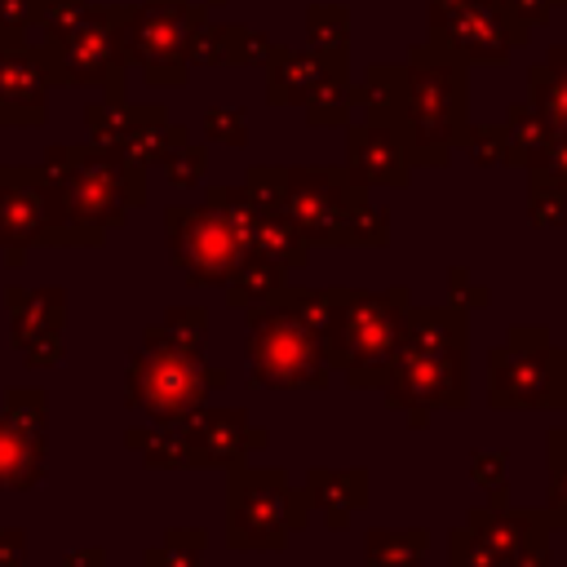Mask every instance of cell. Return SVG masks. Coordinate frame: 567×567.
I'll use <instances>...</instances> for the list:
<instances>
[{
  "instance_id": "6da1fadb",
  "label": "cell",
  "mask_w": 567,
  "mask_h": 567,
  "mask_svg": "<svg viewBox=\"0 0 567 567\" xmlns=\"http://www.w3.org/2000/svg\"><path fill=\"white\" fill-rule=\"evenodd\" d=\"M465 346H470V310L443 301V306H408L390 368L381 381L385 408H447L461 412L470 403V372H465Z\"/></svg>"
},
{
  "instance_id": "7a4b0ae2",
  "label": "cell",
  "mask_w": 567,
  "mask_h": 567,
  "mask_svg": "<svg viewBox=\"0 0 567 567\" xmlns=\"http://www.w3.org/2000/svg\"><path fill=\"white\" fill-rule=\"evenodd\" d=\"M470 124V84L465 62L439 44H412L403 62V120L399 137L408 146L412 168H443L461 146Z\"/></svg>"
},
{
  "instance_id": "3957f363",
  "label": "cell",
  "mask_w": 567,
  "mask_h": 567,
  "mask_svg": "<svg viewBox=\"0 0 567 567\" xmlns=\"http://www.w3.org/2000/svg\"><path fill=\"white\" fill-rule=\"evenodd\" d=\"M44 173L58 190L62 213L97 244L106 239V230L124 226L133 208L146 204V168L120 155L115 146H58L49 151Z\"/></svg>"
},
{
  "instance_id": "277c9868",
  "label": "cell",
  "mask_w": 567,
  "mask_h": 567,
  "mask_svg": "<svg viewBox=\"0 0 567 567\" xmlns=\"http://www.w3.org/2000/svg\"><path fill=\"white\" fill-rule=\"evenodd\" d=\"M408 306H412V292L403 284L385 288V292L341 288L337 319L323 337V359L332 372H341V381L350 390H381Z\"/></svg>"
},
{
  "instance_id": "5b68a950",
  "label": "cell",
  "mask_w": 567,
  "mask_h": 567,
  "mask_svg": "<svg viewBox=\"0 0 567 567\" xmlns=\"http://www.w3.org/2000/svg\"><path fill=\"white\" fill-rule=\"evenodd\" d=\"M310 523V501L301 487L288 483L279 465H230L226 478V545L279 554L292 532Z\"/></svg>"
},
{
  "instance_id": "8992f818",
  "label": "cell",
  "mask_w": 567,
  "mask_h": 567,
  "mask_svg": "<svg viewBox=\"0 0 567 567\" xmlns=\"http://www.w3.org/2000/svg\"><path fill=\"white\" fill-rule=\"evenodd\" d=\"M487 403L496 412L567 408V350L554 346L545 323H514L487 350Z\"/></svg>"
},
{
  "instance_id": "52a82bcc",
  "label": "cell",
  "mask_w": 567,
  "mask_h": 567,
  "mask_svg": "<svg viewBox=\"0 0 567 567\" xmlns=\"http://www.w3.org/2000/svg\"><path fill=\"white\" fill-rule=\"evenodd\" d=\"M244 363H248V377L270 390H323L332 381L323 341L275 297L261 306H248Z\"/></svg>"
},
{
  "instance_id": "ba28073f",
  "label": "cell",
  "mask_w": 567,
  "mask_h": 567,
  "mask_svg": "<svg viewBox=\"0 0 567 567\" xmlns=\"http://www.w3.org/2000/svg\"><path fill=\"white\" fill-rule=\"evenodd\" d=\"M226 381L230 372L213 368L204 350L142 346L128 359V408H137L151 425H182L208 403V390H221Z\"/></svg>"
},
{
  "instance_id": "9c48e42d",
  "label": "cell",
  "mask_w": 567,
  "mask_h": 567,
  "mask_svg": "<svg viewBox=\"0 0 567 567\" xmlns=\"http://www.w3.org/2000/svg\"><path fill=\"white\" fill-rule=\"evenodd\" d=\"M368 199L346 164H288L284 168V217L315 248H350V217Z\"/></svg>"
},
{
  "instance_id": "30bf717a",
  "label": "cell",
  "mask_w": 567,
  "mask_h": 567,
  "mask_svg": "<svg viewBox=\"0 0 567 567\" xmlns=\"http://www.w3.org/2000/svg\"><path fill=\"white\" fill-rule=\"evenodd\" d=\"M31 244L89 248L97 239L62 213L58 190H53L44 168H0V248H4V261H22V252Z\"/></svg>"
},
{
  "instance_id": "8fae6325",
  "label": "cell",
  "mask_w": 567,
  "mask_h": 567,
  "mask_svg": "<svg viewBox=\"0 0 567 567\" xmlns=\"http://www.w3.org/2000/svg\"><path fill=\"white\" fill-rule=\"evenodd\" d=\"M133 9H84L66 13L53 35V75L58 80H97V84H120V66L128 58L124 31H128Z\"/></svg>"
},
{
  "instance_id": "7c38bea8",
  "label": "cell",
  "mask_w": 567,
  "mask_h": 567,
  "mask_svg": "<svg viewBox=\"0 0 567 567\" xmlns=\"http://www.w3.org/2000/svg\"><path fill=\"white\" fill-rule=\"evenodd\" d=\"M164 230H168V261L186 275V284L226 288V279L235 275V266L244 257V244L235 239V230L226 226V217L217 208L173 204L164 213Z\"/></svg>"
},
{
  "instance_id": "4fadbf2b",
  "label": "cell",
  "mask_w": 567,
  "mask_h": 567,
  "mask_svg": "<svg viewBox=\"0 0 567 567\" xmlns=\"http://www.w3.org/2000/svg\"><path fill=\"white\" fill-rule=\"evenodd\" d=\"M532 31L505 18L492 0H430V40L447 44L465 66H501Z\"/></svg>"
},
{
  "instance_id": "5bb4252c",
  "label": "cell",
  "mask_w": 567,
  "mask_h": 567,
  "mask_svg": "<svg viewBox=\"0 0 567 567\" xmlns=\"http://www.w3.org/2000/svg\"><path fill=\"white\" fill-rule=\"evenodd\" d=\"M204 22L199 4L186 0H146V9L128 13L124 49L146 66L151 84H182L186 80V44Z\"/></svg>"
},
{
  "instance_id": "9a60e30c",
  "label": "cell",
  "mask_w": 567,
  "mask_h": 567,
  "mask_svg": "<svg viewBox=\"0 0 567 567\" xmlns=\"http://www.w3.org/2000/svg\"><path fill=\"white\" fill-rule=\"evenodd\" d=\"M44 390L13 385L0 408V492H27L49 474L44 447Z\"/></svg>"
},
{
  "instance_id": "2e32d148",
  "label": "cell",
  "mask_w": 567,
  "mask_h": 567,
  "mask_svg": "<svg viewBox=\"0 0 567 567\" xmlns=\"http://www.w3.org/2000/svg\"><path fill=\"white\" fill-rule=\"evenodd\" d=\"M465 527H474L492 549H501L509 567H549V536L567 527V509L474 505L465 509Z\"/></svg>"
},
{
  "instance_id": "e0dca14e",
  "label": "cell",
  "mask_w": 567,
  "mask_h": 567,
  "mask_svg": "<svg viewBox=\"0 0 567 567\" xmlns=\"http://www.w3.org/2000/svg\"><path fill=\"white\" fill-rule=\"evenodd\" d=\"M182 439H186L190 470H213V465L230 470L248 461V452L270 447V434L252 425L244 408H208V403L182 421Z\"/></svg>"
},
{
  "instance_id": "ac0fdd59",
  "label": "cell",
  "mask_w": 567,
  "mask_h": 567,
  "mask_svg": "<svg viewBox=\"0 0 567 567\" xmlns=\"http://www.w3.org/2000/svg\"><path fill=\"white\" fill-rule=\"evenodd\" d=\"M346 173L359 186L403 190L412 182V159H408L399 128H390L381 120H359V124L346 120Z\"/></svg>"
},
{
  "instance_id": "d6986e66",
  "label": "cell",
  "mask_w": 567,
  "mask_h": 567,
  "mask_svg": "<svg viewBox=\"0 0 567 567\" xmlns=\"http://www.w3.org/2000/svg\"><path fill=\"white\" fill-rule=\"evenodd\" d=\"M328 71H346V49L323 53V49H275L270 44V53H266V102L270 106H301Z\"/></svg>"
},
{
  "instance_id": "ffe728a7",
  "label": "cell",
  "mask_w": 567,
  "mask_h": 567,
  "mask_svg": "<svg viewBox=\"0 0 567 567\" xmlns=\"http://www.w3.org/2000/svg\"><path fill=\"white\" fill-rule=\"evenodd\" d=\"M368 483H372V474L363 465H346V470L310 465L301 492H306L310 509H319V518H323L328 532H346L350 518L368 505Z\"/></svg>"
},
{
  "instance_id": "44dd1931",
  "label": "cell",
  "mask_w": 567,
  "mask_h": 567,
  "mask_svg": "<svg viewBox=\"0 0 567 567\" xmlns=\"http://www.w3.org/2000/svg\"><path fill=\"white\" fill-rule=\"evenodd\" d=\"M44 120V71L22 49H0V124Z\"/></svg>"
},
{
  "instance_id": "7402d4cb",
  "label": "cell",
  "mask_w": 567,
  "mask_h": 567,
  "mask_svg": "<svg viewBox=\"0 0 567 567\" xmlns=\"http://www.w3.org/2000/svg\"><path fill=\"white\" fill-rule=\"evenodd\" d=\"M9 332L13 346H27L35 337H58L66 323V292L62 288H9Z\"/></svg>"
},
{
  "instance_id": "603a6c76",
  "label": "cell",
  "mask_w": 567,
  "mask_h": 567,
  "mask_svg": "<svg viewBox=\"0 0 567 567\" xmlns=\"http://www.w3.org/2000/svg\"><path fill=\"white\" fill-rule=\"evenodd\" d=\"M244 252L270 257L284 270H301L310 261V244L297 235V226L279 208H257V221H252V235H248V248Z\"/></svg>"
},
{
  "instance_id": "cb8c5ba5",
  "label": "cell",
  "mask_w": 567,
  "mask_h": 567,
  "mask_svg": "<svg viewBox=\"0 0 567 567\" xmlns=\"http://www.w3.org/2000/svg\"><path fill=\"white\" fill-rule=\"evenodd\" d=\"M505 164L514 168H540L545 164V151H549V124L527 106V102H514L505 111Z\"/></svg>"
},
{
  "instance_id": "d4e9b609",
  "label": "cell",
  "mask_w": 567,
  "mask_h": 567,
  "mask_svg": "<svg viewBox=\"0 0 567 567\" xmlns=\"http://www.w3.org/2000/svg\"><path fill=\"white\" fill-rule=\"evenodd\" d=\"M288 284V270L270 257H257V252H244L235 275L226 279V306L230 310H248V306H261L270 301L279 288Z\"/></svg>"
},
{
  "instance_id": "484cf974",
  "label": "cell",
  "mask_w": 567,
  "mask_h": 567,
  "mask_svg": "<svg viewBox=\"0 0 567 567\" xmlns=\"http://www.w3.org/2000/svg\"><path fill=\"white\" fill-rule=\"evenodd\" d=\"M425 554H430L425 527H372L363 540L368 567H421Z\"/></svg>"
},
{
  "instance_id": "4316f807",
  "label": "cell",
  "mask_w": 567,
  "mask_h": 567,
  "mask_svg": "<svg viewBox=\"0 0 567 567\" xmlns=\"http://www.w3.org/2000/svg\"><path fill=\"white\" fill-rule=\"evenodd\" d=\"M208 310L204 306H168L159 323L142 332V346H177V350H204Z\"/></svg>"
},
{
  "instance_id": "83f0119b",
  "label": "cell",
  "mask_w": 567,
  "mask_h": 567,
  "mask_svg": "<svg viewBox=\"0 0 567 567\" xmlns=\"http://www.w3.org/2000/svg\"><path fill=\"white\" fill-rule=\"evenodd\" d=\"M124 443H128L133 452H142V465H151V470H190L182 425H146V430H128Z\"/></svg>"
},
{
  "instance_id": "f1b7e54d",
  "label": "cell",
  "mask_w": 567,
  "mask_h": 567,
  "mask_svg": "<svg viewBox=\"0 0 567 567\" xmlns=\"http://www.w3.org/2000/svg\"><path fill=\"white\" fill-rule=\"evenodd\" d=\"M354 84H350V75L346 71H328L319 84H315V93L301 102L306 106V124L310 128H337V124H346L350 120V106H354V93H350Z\"/></svg>"
},
{
  "instance_id": "f546056e",
  "label": "cell",
  "mask_w": 567,
  "mask_h": 567,
  "mask_svg": "<svg viewBox=\"0 0 567 567\" xmlns=\"http://www.w3.org/2000/svg\"><path fill=\"white\" fill-rule=\"evenodd\" d=\"M527 221L540 230L567 226V186L545 168H527Z\"/></svg>"
},
{
  "instance_id": "4dcf8cb0",
  "label": "cell",
  "mask_w": 567,
  "mask_h": 567,
  "mask_svg": "<svg viewBox=\"0 0 567 567\" xmlns=\"http://www.w3.org/2000/svg\"><path fill=\"white\" fill-rule=\"evenodd\" d=\"M527 106L549 124V133H563L567 128V84L545 62L527 71Z\"/></svg>"
},
{
  "instance_id": "1f68e13d",
  "label": "cell",
  "mask_w": 567,
  "mask_h": 567,
  "mask_svg": "<svg viewBox=\"0 0 567 567\" xmlns=\"http://www.w3.org/2000/svg\"><path fill=\"white\" fill-rule=\"evenodd\" d=\"M204 545L208 536L199 527H168L159 545L146 549V567H204Z\"/></svg>"
},
{
  "instance_id": "d6a6232c",
  "label": "cell",
  "mask_w": 567,
  "mask_h": 567,
  "mask_svg": "<svg viewBox=\"0 0 567 567\" xmlns=\"http://www.w3.org/2000/svg\"><path fill=\"white\" fill-rule=\"evenodd\" d=\"M306 31H310V49H323V53L350 49V13H346V4H310L306 9Z\"/></svg>"
},
{
  "instance_id": "836d02e7",
  "label": "cell",
  "mask_w": 567,
  "mask_h": 567,
  "mask_svg": "<svg viewBox=\"0 0 567 567\" xmlns=\"http://www.w3.org/2000/svg\"><path fill=\"white\" fill-rule=\"evenodd\" d=\"M505 465H509V452L505 447H474L470 452V478L487 492V505H509Z\"/></svg>"
},
{
  "instance_id": "e575fe53",
  "label": "cell",
  "mask_w": 567,
  "mask_h": 567,
  "mask_svg": "<svg viewBox=\"0 0 567 567\" xmlns=\"http://www.w3.org/2000/svg\"><path fill=\"white\" fill-rule=\"evenodd\" d=\"M447 567H509L501 549H492L474 527H452L447 532Z\"/></svg>"
},
{
  "instance_id": "d590c367",
  "label": "cell",
  "mask_w": 567,
  "mask_h": 567,
  "mask_svg": "<svg viewBox=\"0 0 567 567\" xmlns=\"http://www.w3.org/2000/svg\"><path fill=\"white\" fill-rule=\"evenodd\" d=\"M461 151L478 168H496V164H505V128L501 124H465Z\"/></svg>"
},
{
  "instance_id": "8d00e7d4",
  "label": "cell",
  "mask_w": 567,
  "mask_h": 567,
  "mask_svg": "<svg viewBox=\"0 0 567 567\" xmlns=\"http://www.w3.org/2000/svg\"><path fill=\"white\" fill-rule=\"evenodd\" d=\"M545 461H549V505L567 509V425H554L545 434Z\"/></svg>"
},
{
  "instance_id": "74e56055",
  "label": "cell",
  "mask_w": 567,
  "mask_h": 567,
  "mask_svg": "<svg viewBox=\"0 0 567 567\" xmlns=\"http://www.w3.org/2000/svg\"><path fill=\"white\" fill-rule=\"evenodd\" d=\"M244 190L257 208H279L284 213V168L275 164H252L244 177Z\"/></svg>"
},
{
  "instance_id": "f35d334b",
  "label": "cell",
  "mask_w": 567,
  "mask_h": 567,
  "mask_svg": "<svg viewBox=\"0 0 567 567\" xmlns=\"http://www.w3.org/2000/svg\"><path fill=\"white\" fill-rule=\"evenodd\" d=\"M204 168H208L204 146L182 142L173 155H164V173H168V182H173V186H195V182L204 177Z\"/></svg>"
},
{
  "instance_id": "ab89813d",
  "label": "cell",
  "mask_w": 567,
  "mask_h": 567,
  "mask_svg": "<svg viewBox=\"0 0 567 567\" xmlns=\"http://www.w3.org/2000/svg\"><path fill=\"white\" fill-rule=\"evenodd\" d=\"M270 40L261 31H244V27H226V62L248 66V62H266Z\"/></svg>"
},
{
  "instance_id": "60d3db41",
  "label": "cell",
  "mask_w": 567,
  "mask_h": 567,
  "mask_svg": "<svg viewBox=\"0 0 567 567\" xmlns=\"http://www.w3.org/2000/svg\"><path fill=\"white\" fill-rule=\"evenodd\" d=\"M204 128H208L213 142H226V146H244V142H248V120H244V111H235V106H213V111L204 115Z\"/></svg>"
},
{
  "instance_id": "b9f144b4",
  "label": "cell",
  "mask_w": 567,
  "mask_h": 567,
  "mask_svg": "<svg viewBox=\"0 0 567 567\" xmlns=\"http://www.w3.org/2000/svg\"><path fill=\"white\" fill-rule=\"evenodd\" d=\"M447 301L461 306V310H487L492 306V292L483 284H474L465 266H447Z\"/></svg>"
},
{
  "instance_id": "7bdbcfd3",
  "label": "cell",
  "mask_w": 567,
  "mask_h": 567,
  "mask_svg": "<svg viewBox=\"0 0 567 567\" xmlns=\"http://www.w3.org/2000/svg\"><path fill=\"white\" fill-rule=\"evenodd\" d=\"M18 354H22L31 368H53V363H62V332H58V337H35V341L18 346Z\"/></svg>"
},
{
  "instance_id": "ee69618b",
  "label": "cell",
  "mask_w": 567,
  "mask_h": 567,
  "mask_svg": "<svg viewBox=\"0 0 567 567\" xmlns=\"http://www.w3.org/2000/svg\"><path fill=\"white\" fill-rule=\"evenodd\" d=\"M27 558V536L18 527H0V567H22Z\"/></svg>"
},
{
  "instance_id": "f6af8a7d",
  "label": "cell",
  "mask_w": 567,
  "mask_h": 567,
  "mask_svg": "<svg viewBox=\"0 0 567 567\" xmlns=\"http://www.w3.org/2000/svg\"><path fill=\"white\" fill-rule=\"evenodd\" d=\"M62 567H106V549H71L66 558H62Z\"/></svg>"
},
{
  "instance_id": "bcb514c9",
  "label": "cell",
  "mask_w": 567,
  "mask_h": 567,
  "mask_svg": "<svg viewBox=\"0 0 567 567\" xmlns=\"http://www.w3.org/2000/svg\"><path fill=\"white\" fill-rule=\"evenodd\" d=\"M545 66L567 84V44H554V49H549V58H545Z\"/></svg>"
},
{
  "instance_id": "7dc6e473",
  "label": "cell",
  "mask_w": 567,
  "mask_h": 567,
  "mask_svg": "<svg viewBox=\"0 0 567 567\" xmlns=\"http://www.w3.org/2000/svg\"><path fill=\"white\" fill-rule=\"evenodd\" d=\"M403 416H408V425H412V430H425V425H430V416H434V412H430V408H408V412H403Z\"/></svg>"
},
{
  "instance_id": "c3c4849f",
  "label": "cell",
  "mask_w": 567,
  "mask_h": 567,
  "mask_svg": "<svg viewBox=\"0 0 567 567\" xmlns=\"http://www.w3.org/2000/svg\"><path fill=\"white\" fill-rule=\"evenodd\" d=\"M558 4H563V9H567V0H558Z\"/></svg>"
},
{
  "instance_id": "681fc988",
  "label": "cell",
  "mask_w": 567,
  "mask_h": 567,
  "mask_svg": "<svg viewBox=\"0 0 567 567\" xmlns=\"http://www.w3.org/2000/svg\"><path fill=\"white\" fill-rule=\"evenodd\" d=\"M213 4H221V0H213Z\"/></svg>"
},
{
  "instance_id": "f907efd6",
  "label": "cell",
  "mask_w": 567,
  "mask_h": 567,
  "mask_svg": "<svg viewBox=\"0 0 567 567\" xmlns=\"http://www.w3.org/2000/svg\"><path fill=\"white\" fill-rule=\"evenodd\" d=\"M554 4H558V0H554Z\"/></svg>"
},
{
  "instance_id": "816d5d0a",
  "label": "cell",
  "mask_w": 567,
  "mask_h": 567,
  "mask_svg": "<svg viewBox=\"0 0 567 567\" xmlns=\"http://www.w3.org/2000/svg\"><path fill=\"white\" fill-rule=\"evenodd\" d=\"M363 567H368V563H363Z\"/></svg>"
}]
</instances>
